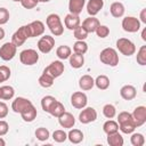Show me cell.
<instances>
[{
    "mask_svg": "<svg viewBox=\"0 0 146 146\" xmlns=\"http://www.w3.org/2000/svg\"><path fill=\"white\" fill-rule=\"evenodd\" d=\"M46 24H47L48 29L50 30V32L52 33V35L59 36V35L63 34L64 26L62 24L60 17L57 14H50V15H48L47 18H46Z\"/></svg>",
    "mask_w": 146,
    "mask_h": 146,
    "instance_id": "6da1fadb",
    "label": "cell"
},
{
    "mask_svg": "<svg viewBox=\"0 0 146 146\" xmlns=\"http://www.w3.org/2000/svg\"><path fill=\"white\" fill-rule=\"evenodd\" d=\"M99 59L103 64L108 66H116L119 64V55L114 48H105L99 54Z\"/></svg>",
    "mask_w": 146,
    "mask_h": 146,
    "instance_id": "7a4b0ae2",
    "label": "cell"
},
{
    "mask_svg": "<svg viewBox=\"0 0 146 146\" xmlns=\"http://www.w3.org/2000/svg\"><path fill=\"white\" fill-rule=\"evenodd\" d=\"M116 48H117V50L122 55L128 56V57L129 56H132L136 52V46H135V43L131 40L127 39V38H120V39H117L116 40Z\"/></svg>",
    "mask_w": 146,
    "mask_h": 146,
    "instance_id": "3957f363",
    "label": "cell"
},
{
    "mask_svg": "<svg viewBox=\"0 0 146 146\" xmlns=\"http://www.w3.org/2000/svg\"><path fill=\"white\" fill-rule=\"evenodd\" d=\"M29 38H31V33H30V29H29V24L27 25H23L21 26L11 36V42L16 46L19 47L22 46Z\"/></svg>",
    "mask_w": 146,
    "mask_h": 146,
    "instance_id": "277c9868",
    "label": "cell"
},
{
    "mask_svg": "<svg viewBox=\"0 0 146 146\" xmlns=\"http://www.w3.org/2000/svg\"><path fill=\"white\" fill-rule=\"evenodd\" d=\"M19 60H21L22 64H24L26 66L34 65L39 60V54L34 49H25V50L21 51V54H19Z\"/></svg>",
    "mask_w": 146,
    "mask_h": 146,
    "instance_id": "5b68a950",
    "label": "cell"
},
{
    "mask_svg": "<svg viewBox=\"0 0 146 146\" xmlns=\"http://www.w3.org/2000/svg\"><path fill=\"white\" fill-rule=\"evenodd\" d=\"M17 51V47L10 41V42H6L0 47V58L5 62L11 60Z\"/></svg>",
    "mask_w": 146,
    "mask_h": 146,
    "instance_id": "8992f818",
    "label": "cell"
},
{
    "mask_svg": "<svg viewBox=\"0 0 146 146\" xmlns=\"http://www.w3.org/2000/svg\"><path fill=\"white\" fill-rule=\"evenodd\" d=\"M122 29L129 33H136L140 30V22L133 16H127L122 19Z\"/></svg>",
    "mask_w": 146,
    "mask_h": 146,
    "instance_id": "52a82bcc",
    "label": "cell"
},
{
    "mask_svg": "<svg viewBox=\"0 0 146 146\" xmlns=\"http://www.w3.org/2000/svg\"><path fill=\"white\" fill-rule=\"evenodd\" d=\"M55 46V39L51 35H43L38 41V49L42 54H48L52 50Z\"/></svg>",
    "mask_w": 146,
    "mask_h": 146,
    "instance_id": "ba28073f",
    "label": "cell"
},
{
    "mask_svg": "<svg viewBox=\"0 0 146 146\" xmlns=\"http://www.w3.org/2000/svg\"><path fill=\"white\" fill-rule=\"evenodd\" d=\"M96 119H97V112L94 107H83L79 114V121L82 124H88L90 122H94L96 121Z\"/></svg>",
    "mask_w": 146,
    "mask_h": 146,
    "instance_id": "9c48e42d",
    "label": "cell"
},
{
    "mask_svg": "<svg viewBox=\"0 0 146 146\" xmlns=\"http://www.w3.org/2000/svg\"><path fill=\"white\" fill-rule=\"evenodd\" d=\"M88 103V98L87 95L82 91H75L72 94L71 96V104L73 107L78 108V110H82L83 107L87 106Z\"/></svg>",
    "mask_w": 146,
    "mask_h": 146,
    "instance_id": "30bf717a",
    "label": "cell"
},
{
    "mask_svg": "<svg viewBox=\"0 0 146 146\" xmlns=\"http://www.w3.org/2000/svg\"><path fill=\"white\" fill-rule=\"evenodd\" d=\"M32 102L27 98H24V97H17L15 98V100H13L11 103V110L15 112V113H22L24 112L25 110H27L30 106H32Z\"/></svg>",
    "mask_w": 146,
    "mask_h": 146,
    "instance_id": "8fae6325",
    "label": "cell"
},
{
    "mask_svg": "<svg viewBox=\"0 0 146 146\" xmlns=\"http://www.w3.org/2000/svg\"><path fill=\"white\" fill-rule=\"evenodd\" d=\"M64 64L60 62V60H55V62H51L46 68H44V72L49 73L54 79L60 76L63 73H64Z\"/></svg>",
    "mask_w": 146,
    "mask_h": 146,
    "instance_id": "7c38bea8",
    "label": "cell"
},
{
    "mask_svg": "<svg viewBox=\"0 0 146 146\" xmlns=\"http://www.w3.org/2000/svg\"><path fill=\"white\" fill-rule=\"evenodd\" d=\"M132 115V120L136 124V127H141L143 124H145L146 122V107L145 106H138L133 110V112L131 113Z\"/></svg>",
    "mask_w": 146,
    "mask_h": 146,
    "instance_id": "4fadbf2b",
    "label": "cell"
},
{
    "mask_svg": "<svg viewBox=\"0 0 146 146\" xmlns=\"http://www.w3.org/2000/svg\"><path fill=\"white\" fill-rule=\"evenodd\" d=\"M58 122H59L60 127L66 128V129H71V128H73L74 124H75V117L73 116L72 113L65 111V112L58 117Z\"/></svg>",
    "mask_w": 146,
    "mask_h": 146,
    "instance_id": "5bb4252c",
    "label": "cell"
},
{
    "mask_svg": "<svg viewBox=\"0 0 146 146\" xmlns=\"http://www.w3.org/2000/svg\"><path fill=\"white\" fill-rule=\"evenodd\" d=\"M64 24H65V27L73 31L75 30L78 26H80L81 24V21H80V17L79 15H74V14H67L64 18Z\"/></svg>",
    "mask_w": 146,
    "mask_h": 146,
    "instance_id": "9a60e30c",
    "label": "cell"
},
{
    "mask_svg": "<svg viewBox=\"0 0 146 146\" xmlns=\"http://www.w3.org/2000/svg\"><path fill=\"white\" fill-rule=\"evenodd\" d=\"M104 7V0H89L87 3V11L90 16H96Z\"/></svg>",
    "mask_w": 146,
    "mask_h": 146,
    "instance_id": "2e32d148",
    "label": "cell"
},
{
    "mask_svg": "<svg viewBox=\"0 0 146 146\" xmlns=\"http://www.w3.org/2000/svg\"><path fill=\"white\" fill-rule=\"evenodd\" d=\"M29 29H30V33H31V38L34 36H40L44 33V24L41 21H33L29 24Z\"/></svg>",
    "mask_w": 146,
    "mask_h": 146,
    "instance_id": "e0dca14e",
    "label": "cell"
},
{
    "mask_svg": "<svg viewBox=\"0 0 146 146\" xmlns=\"http://www.w3.org/2000/svg\"><path fill=\"white\" fill-rule=\"evenodd\" d=\"M100 25L98 18H96L95 16H90L88 18H86L83 22H82V27L88 32V33H94L96 31V29Z\"/></svg>",
    "mask_w": 146,
    "mask_h": 146,
    "instance_id": "ac0fdd59",
    "label": "cell"
},
{
    "mask_svg": "<svg viewBox=\"0 0 146 146\" xmlns=\"http://www.w3.org/2000/svg\"><path fill=\"white\" fill-rule=\"evenodd\" d=\"M120 96L124 100H131L137 96V90L131 84H125L120 89Z\"/></svg>",
    "mask_w": 146,
    "mask_h": 146,
    "instance_id": "d6986e66",
    "label": "cell"
},
{
    "mask_svg": "<svg viewBox=\"0 0 146 146\" xmlns=\"http://www.w3.org/2000/svg\"><path fill=\"white\" fill-rule=\"evenodd\" d=\"M95 86V80L91 75L89 74H84L80 78L79 80V87L83 90V91H87V90H91Z\"/></svg>",
    "mask_w": 146,
    "mask_h": 146,
    "instance_id": "ffe728a7",
    "label": "cell"
},
{
    "mask_svg": "<svg viewBox=\"0 0 146 146\" xmlns=\"http://www.w3.org/2000/svg\"><path fill=\"white\" fill-rule=\"evenodd\" d=\"M124 11H125V8H124L123 3H122V2H119V1L113 2V3L111 5V7H110V13H111V15H112L113 17H115V18L122 17V16L124 15Z\"/></svg>",
    "mask_w": 146,
    "mask_h": 146,
    "instance_id": "44dd1931",
    "label": "cell"
},
{
    "mask_svg": "<svg viewBox=\"0 0 146 146\" xmlns=\"http://www.w3.org/2000/svg\"><path fill=\"white\" fill-rule=\"evenodd\" d=\"M86 5V0H70L68 1V10L71 14L79 15Z\"/></svg>",
    "mask_w": 146,
    "mask_h": 146,
    "instance_id": "7402d4cb",
    "label": "cell"
},
{
    "mask_svg": "<svg viewBox=\"0 0 146 146\" xmlns=\"http://www.w3.org/2000/svg\"><path fill=\"white\" fill-rule=\"evenodd\" d=\"M67 139L72 144H80L83 140V132L79 129H72L67 133Z\"/></svg>",
    "mask_w": 146,
    "mask_h": 146,
    "instance_id": "603a6c76",
    "label": "cell"
},
{
    "mask_svg": "<svg viewBox=\"0 0 146 146\" xmlns=\"http://www.w3.org/2000/svg\"><path fill=\"white\" fill-rule=\"evenodd\" d=\"M124 143L123 137L119 133V131L107 135V144L110 146H122Z\"/></svg>",
    "mask_w": 146,
    "mask_h": 146,
    "instance_id": "cb8c5ba5",
    "label": "cell"
},
{
    "mask_svg": "<svg viewBox=\"0 0 146 146\" xmlns=\"http://www.w3.org/2000/svg\"><path fill=\"white\" fill-rule=\"evenodd\" d=\"M83 64H84V57H83V55L76 54V52L71 54V56H70V65L73 68H80V67L83 66Z\"/></svg>",
    "mask_w": 146,
    "mask_h": 146,
    "instance_id": "d4e9b609",
    "label": "cell"
},
{
    "mask_svg": "<svg viewBox=\"0 0 146 146\" xmlns=\"http://www.w3.org/2000/svg\"><path fill=\"white\" fill-rule=\"evenodd\" d=\"M36 114H38L36 108L32 105V106H30L27 110H25L24 112H22V113H21V116H22V119H23L25 122H32V121H34V119L36 117Z\"/></svg>",
    "mask_w": 146,
    "mask_h": 146,
    "instance_id": "484cf974",
    "label": "cell"
},
{
    "mask_svg": "<svg viewBox=\"0 0 146 146\" xmlns=\"http://www.w3.org/2000/svg\"><path fill=\"white\" fill-rule=\"evenodd\" d=\"M54 80H55V79H54L49 73H47V72L43 71V73H42L41 76L39 78L38 82H39V84H40L41 87H43V88H50V87L54 84Z\"/></svg>",
    "mask_w": 146,
    "mask_h": 146,
    "instance_id": "4316f807",
    "label": "cell"
},
{
    "mask_svg": "<svg viewBox=\"0 0 146 146\" xmlns=\"http://www.w3.org/2000/svg\"><path fill=\"white\" fill-rule=\"evenodd\" d=\"M64 112H65V107H64V105H63L60 102L56 100V102L52 104V106L50 107V110H49L48 113H49L50 115L55 116V117H59Z\"/></svg>",
    "mask_w": 146,
    "mask_h": 146,
    "instance_id": "83f0119b",
    "label": "cell"
},
{
    "mask_svg": "<svg viewBox=\"0 0 146 146\" xmlns=\"http://www.w3.org/2000/svg\"><path fill=\"white\" fill-rule=\"evenodd\" d=\"M103 131L106 133V135H110V133H113V132H116L119 131V123L114 120H107L104 124H103Z\"/></svg>",
    "mask_w": 146,
    "mask_h": 146,
    "instance_id": "f1b7e54d",
    "label": "cell"
},
{
    "mask_svg": "<svg viewBox=\"0 0 146 146\" xmlns=\"http://www.w3.org/2000/svg\"><path fill=\"white\" fill-rule=\"evenodd\" d=\"M136 128H137V127H136V124H135V122H133V120H132V119H131V120H129V121H125V122L119 123V129L121 130V132L127 133V135L132 133V132L135 131V129H136Z\"/></svg>",
    "mask_w": 146,
    "mask_h": 146,
    "instance_id": "f546056e",
    "label": "cell"
},
{
    "mask_svg": "<svg viewBox=\"0 0 146 146\" xmlns=\"http://www.w3.org/2000/svg\"><path fill=\"white\" fill-rule=\"evenodd\" d=\"M71 54H72V49H71L68 46H66V44L59 46V47L56 49V55H57V57H58L59 59H63V60L70 58Z\"/></svg>",
    "mask_w": 146,
    "mask_h": 146,
    "instance_id": "4dcf8cb0",
    "label": "cell"
},
{
    "mask_svg": "<svg viewBox=\"0 0 146 146\" xmlns=\"http://www.w3.org/2000/svg\"><path fill=\"white\" fill-rule=\"evenodd\" d=\"M95 86L99 89V90H106L108 87H110V79L102 74V75H98L96 79H95Z\"/></svg>",
    "mask_w": 146,
    "mask_h": 146,
    "instance_id": "1f68e13d",
    "label": "cell"
},
{
    "mask_svg": "<svg viewBox=\"0 0 146 146\" xmlns=\"http://www.w3.org/2000/svg\"><path fill=\"white\" fill-rule=\"evenodd\" d=\"M15 95V89L11 86H2L1 87V99L10 100Z\"/></svg>",
    "mask_w": 146,
    "mask_h": 146,
    "instance_id": "d6a6232c",
    "label": "cell"
},
{
    "mask_svg": "<svg viewBox=\"0 0 146 146\" xmlns=\"http://www.w3.org/2000/svg\"><path fill=\"white\" fill-rule=\"evenodd\" d=\"M73 51L76 52V54L84 55L88 51V44H87V42H84V40H78L73 44Z\"/></svg>",
    "mask_w": 146,
    "mask_h": 146,
    "instance_id": "836d02e7",
    "label": "cell"
},
{
    "mask_svg": "<svg viewBox=\"0 0 146 146\" xmlns=\"http://www.w3.org/2000/svg\"><path fill=\"white\" fill-rule=\"evenodd\" d=\"M130 143L132 146H143L145 144V137L143 133L139 132H132L131 137H130Z\"/></svg>",
    "mask_w": 146,
    "mask_h": 146,
    "instance_id": "e575fe53",
    "label": "cell"
},
{
    "mask_svg": "<svg viewBox=\"0 0 146 146\" xmlns=\"http://www.w3.org/2000/svg\"><path fill=\"white\" fill-rule=\"evenodd\" d=\"M56 100H57V99H56L55 97H52V96H44V97L41 99V107H42V110L48 113L49 110H50V107L52 106V104H54Z\"/></svg>",
    "mask_w": 146,
    "mask_h": 146,
    "instance_id": "d590c367",
    "label": "cell"
},
{
    "mask_svg": "<svg viewBox=\"0 0 146 146\" xmlns=\"http://www.w3.org/2000/svg\"><path fill=\"white\" fill-rule=\"evenodd\" d=\"M35 137L38 140L40 141H46L49 137H50V132L47 128H43V127H40L35 130Z\"/></svg>",
    "mask_w": 146,
    "mask_h": 146,
    "instance_id": "8d00e7d4",
    "label": "cell"
},
{
    "mask_svg": "<svg viewBox=\"0 0 146 146\" xmlns=\"http://www.w3.org/2000/svg\"><path fill=\"white\" fill-rule=\"evenodd\" d=\"M103 114L107 119H113L116 115V108H115V106L112 105V104H106L103 107Z\"/></svg>",
    "mask_w": 146,
    "mask_h": 146,
    "instance_id": "74e56055",
    "label": "cell"
},
{
    "mask_svg": "<svg viewBox=\"0 0 146 146\" xmlns=\"http://www.w3.org/2000/svg\"><path fill=\"white\" fill-rule=\"evenodd\" d=\"M136 60L141 66L146 65V46H141L139 48V50L137 52V56H136Z\"/></svg>",
    "mask_w": 146,
    "mask_h": 146,
    "instance_id": "f35d334b",
    "label": "cell"
},
{
    "mask_svg": "<svg viewBox=\"0 0 146 146\" xmlns=\"http://www.w3.org/2000/svg\"><path fill=\"white\" fill-rule=\"evenodd\" d=\"M88 32L80 25V26H78L75 30H73V35H74V38L76 39V40H86L87 38H88Z\"/></svg>",
    "mask_w": 146,
    "mask_h": 146,
    "instance_id": "ab89813d",
    "label": "cell"
},
{
    "mask_svg": "<svg viewBox=\"0 0 146 146\" xmlns=\"http://www.w3.org/2000/svg\"><path fill=\"white\" fill-rule=\"evenodd\" d=\"M52 139L56 141V143H64L66 139H67V133L59 129V130H55L52 132Z\"/></svg>",
    "mask_w": 146,
    "mask_h": 146,
    "instance_id": "60d3db41",
    "label": "cell"
},
{
    "mask_svg": "<svg viewBox=\"0 0 146 146\" xmlns=\"http://www.w3.org/2000/svg\"><path fill=\"white\" fill-rule=\"evenodd\" d=\"M10 68L6 65L0 66V82H5L10 78Z\"/></svg>",
    "mask_w": 146,
    "mask_h": 146,
    "instance_id": "b9f144b4",
    "label": "cell"
},
{
    "mask_svg": "<svg viewBox=\"0 0 146 146\" xmlns=\"http://www.w3.org/2000/svg\"><path fill=\"white\" fill-rule=\"evenodd\" d=\"M95 32H96V34H97L98 38L104 39V38L108 36V34H110V29H108L106 25H99V26L96 29Z\"/></svg>",
    "mask_w": 146,
    "mask_h": 146,
    "instance_id": "7bdbcfd3",
    "label": "cell"
},
{
    "mask_svg": "<svg viewBox=\"0 0 146 146\" xmlns=\"http://www.w3.org/2000/svg\"><path fill=\"white\" fill-rule=\"evenodd\" d=\"M9 17H10V14H9L8 9L5 8V7H1L0 8V25H3L6 23H8Z\"/></svg>",
    "mask_w": 146,
    "mask_h": 146,
    "instance_id": "ee69618b",
    "label": "cell"
},
{
    "mask_svg": "<svg viewBox=\"0 0 146 146\" xmlns=\"http://www.w3.org/2000/svg\"><path fill=\"white\" fill-rule=\"evenodd\" d=\"M132 119V115H131V113H129V112H121V113H119V115H117V123H122V122H125V121H129V120H131Z\"/></svg>",
    "mask_w": 146,
    "mask_h": 146,
    "instance_id": "f6af8a7d",
    "label": "cell"
},
{
    "mask_svg": "<svg viewBox=\"0 0 146 146\" xmlns=\"http://www.w3.org/2000/svg\"><path fill=\"white\" fill-rule=\"evenodd\" d=\"M21 3H22V6H23L24 8H26V9H32V8L36 7V5L39 3V1H38V0H22Z\"/></svg>",
    "mask_w": 146,
    "mask_h": 146,
    "instance_id": "bcb514c9",
    "label": "cell"
},
{
    "mask_svg": "<svg viewBox=\"0 0 146 146\" xmlns=\"http://www.w3.org/2000/svg\"><path fill=\"white\" fill-rule=\"evenodd\" d=\"M9 130V124L5 120H0V137L5 136Z\"/></svg>",
    "mask_w": 146,
    "mask_h": 146,
    "instance_id": "7dc6e473",
    "label": "cell"
},
{
    "mask_svg": "<svg viewBox=\"0 0 146 146\" xmlns=\"http://www.w3.org/2000/svg\"><path fill=\"white\" fill-rule=\"evenodd\" d=\"M8 115V106L6 103L0 102V119H5Z\"/></svg>",
    "mask_w": 146,
    "mask_h": 146,
    "instance_id": "c3c4849f",
    "label": "cell"
},
{
    "mask_svg": "<svg viewBox=\"0 0 146 146\" xmlns=\"http://www.w3.org/2000/svg\"><path fill=\"white\" fill-rule=\"evenodd\" d=\"M139 22L146 24V8L141 9V11H140V21Z\"/></svg>",
    "mask_w": 146,
    "mask_h": 146,
    "instance_id": "681fc988",
    "label": "cell"
},
{
    "mask_svg": "<svg viewBox=\"0 0 146 146\" xmlns=\"http://www.w3.org/2000/svg\"><path fill=\"white\" fill-rule=\"evenodd\" d=\"M5 38V30L2 27H0V40H2Z\"/></svg>",
    "mask_w": 146,
    "mask_h": 146,
    "instance_id": "f907efd6",
    "label": "cell"
},
{
    "mask_svg": "<svg viewBox=\"0 0 146 146\" xmlns=\"http://www.w3.org/2000/svg\"><path fill=\"white\" fill-rule=\"evenodd\" d=\"M141 39H143L144 41H146V29H144L143 32H141Z\"/></svg>",
    "mask_w": 146,
    "mask_h": 146,
    "instance_id": "816d5d0a",
    "label": "cell"
},
{
    "mask_svg": "<svg viewBox=\"0 0 146 146\" xmlns=\"http://www.w3.org/2000/svg\"><path fill=\"white\" fill-rule=\"evenodd\" d=\"M5 145H6V141L0 137V146H5Z\"/></svg>",
    "mask_w": 146,
    "mask_h": 146,
    "instance_id": "f5cc1de1",
    "label": "cell"
},
{
    "mask_svg": "<svg viewBox=\"0 0 146 146\" xmlns=\"http://www.w3.org/2000/svg\"><path fill=\"white\" fill-rule=\"evenodd\" d=\"M48 1H50V0H39V2H48Z\"/></svg>",
    "mask_w": 146,
    "mask_h": 146,
    "instance_id": "db71d44e",
    "label": "cell"
},
{
    "mask_svg": "<svg viewBox=\"0 0 146 146\" xmlns=\"http://www.w3.org/2000/svg\"><path fill=\"white\" fill-rule=\"evenodd\" d=\"M13 1H15V2H21L22 0H13Z\"/></svg>",
    "mask_w": 146,
    "mask_h": 146,
    "instance_id": "11a10c76",
    "label": "cell"
},
{
    "mask_svg": "<svg viewBox=\"0 0 146 146\" xmlns=\"http://www.w3.org/2000/svg\"><path fill=\"white\" fill-rule=\"evenodd\" d=\"M0 99H1V87H0Z\"/></svg>",
    "mask_w": 146,
    "mask_h": 146,
    "instance_id": "9f6ffc18",
    "label": "cell"
}]
</instances>
